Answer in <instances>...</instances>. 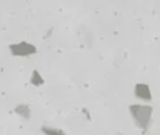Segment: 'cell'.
<instances>
[{"mask_svg": "<svg viewBox=\"0 0 160 135\" xmlns=\"http://www.w3.org/2000/svg\"><path fill=\"white\" fill-rule=\"evenodd\" d=\"M42 132L45 135H65L63 131L58 130V128H52V127H44L42 128Z\"/></svg>", "mask_w": 160, "mask_h": 135, "instance_id": "cell-2", "label": "cell"}, {"mask_svg": "<svg viewBox=\"0 0 160 135\" xmlns=\"http://www.w3.org/2000/svg\"><path fill=\"white\" fill-rule=\"evenodd\" d=\"M131 113H132V117L138 124V127L142 130H148L150 117H152V108L145 107V106H135L131 108Z\"/></svg>", "mask_w": 160, "mask_h": 135, "instance_id": "cell-1", "label": "cell"}]
</instances>
